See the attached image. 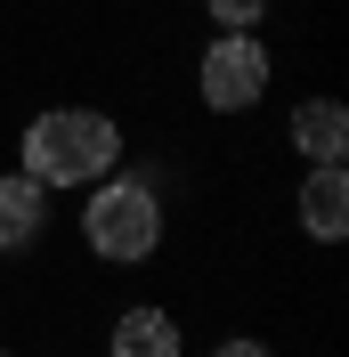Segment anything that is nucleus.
<instances>
[{
  "mask_svg": "<svg viewBox=\"0 0 349 357\" xmlns=\"http://www.w3.org/2000/svg\"><path fill=\"white\" fill-rule=\"evenodd\" d=\"M114 162H122V130L98 106H49L24 130V178L41 187H98Z\"/></svg>",
  "mask_w": 349,
  "mask_h": 357,
  "instance_id": "nucleus-1",
  "label": "nucleus"
},
{
  "mask_svg": "<svg viewBox=\"0 0 349 357\" xmlns=\"http://www.w3.org/2000/svg\"><path fill=\"white\" fill-rule=\"evenodd\" d=\"M82 244L98 252V260H154V244H163V203H154L147 178H106L98 195L82 203Z\"/></svg>",
  "mask_w": 349,
  "mask_h": 357,
  "instance_id": "nucleus-2",
  "label": "nucleus"
},
{
  "mask_svg": "<svg viewBox=\"0 0 349 357\" xmlns=\"http://www.w3.org/2000/svg\"><path fill=\"white\" fill-rule=\"evenodd\" d=\"M195 82H203V106L211 114H244V106L268 98V49L252 41V33H219V41L203 49Z\"/></svg>",
  "mask_w": 349,
  "mask_h": 357,
  "instance_id": "nucleus-3",
  "label": "nucleus"
},
{
  "mask_svg": "<svg viewBox=\"0 0 349 357\" xmlns=\"http://www.w3.org/2000/svg\"><path fill=\"white\" fill-rule=\"evenodd\" d=\"M292 211H301V227L317 236V244H333V236L349 227V178H341V162H317V171L301 178V203H292Z\"/></svg>",
  "mask_w": 349,
  "mask_h": 357,
  "instance_id": "nucleus-4",
  "label": "nucleus"
},
{
  "mask_svg": "<svg viewBox=\"0 0 349 357\" xmlns=\"http://www.w3.org/2000/svg\"><path fill=\"white\" fill-rule=\"evenodd\" d=\"M41 227H49V187L41 178H0V252H24V244H41Z\"/></svg>",
  "mask_w": 349,
  "mask_h": 357,
  "instance_id": "nucleus-5",
  "label": "nucleus"
},
{
  "mask_svg": "<svg viewBox=\"0 0 349 357\" xmlns=\"http://www.w3.org/2000/svg\"><path fill=\"white\" fill-rule=\"evenodd\" d=\"M292 146H301L309 162H341L349 155V106H341V98H309V106H292Z\"/></svg>",
  "mask_w": 349,
  "mask_h": 357,
  "instance_id": "nucleus-6",
  "label": "nucleus"
},
{
  "mask_svg": "<svg viewBox=\"0 0 349 357\" xmlns=\"http://www.w3.org/2000/svg\"><path fill=\"white\" fill-rule=\"evenodd\" d=\"M106 357H179V317L171 309H122Z\"/></svg>",
  "mask_w": 349,
  "mask_h": 357,
  "instance_id": "nucleus-7",
  "label": "nucleus"
},
{
  "mask_svg": "<svg viewBox=\"0 0 349 357\" xmlns=\"http://www.w3.org/2000/svg\"><path fill=\"white\" fill-rule=\"evenodd\" d=\"M211 17H219V33H252L268 17V0H211Z\"/></svg>",
  "mask_w": 349,
  "mask_h": 357,
  "instance_id": "nucleus-8",
  "label": "nucleus"
},
{
  "mask_svg": "<svg viewBox=\"0 0 349 357\" xmlns=\"http://www.w3.org/2000/svg\"><path fill=\"white\" fill-rule=\"evenodd\" d=\"M211 357H276V349H268V341H252V333H228Z\"/></svg>",
  "mask_w": 349,
  "mask_h": 357,
  "instance_id": "nucleus-9",
  "label": "nucleus"
},
{
  "mask_svg": "<svg viewBox=\"0 0 349 357\" xmlns=\"http://www.w3.org/2000/svg\"><path fill=\"white\" fill-rule=\"evenodd\" d=\"M0 357H8V349H0Z\"/></svg>",
  "mask_w": 349,
  "mask_h": 357,
  "instance_id": "nucleus-10",
  "label": "nucleus"
}]
</instances>
